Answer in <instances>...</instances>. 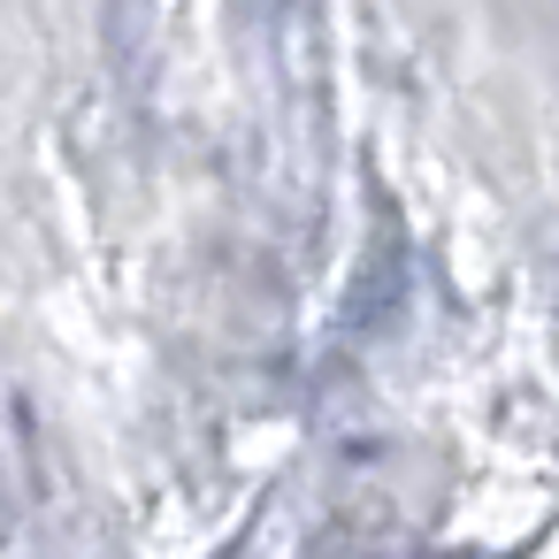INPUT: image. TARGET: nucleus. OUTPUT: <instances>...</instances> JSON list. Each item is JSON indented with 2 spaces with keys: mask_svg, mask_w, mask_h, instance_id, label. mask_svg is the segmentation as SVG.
Segmentation results:
<instances>
[{
  "mask_svg": "<svg viewBox=\"0 0 559 559\" xmlns=\"http://www.w3.org/2000/svg\"><path fill=\"white\" fill-rule=\"evenodd\" d=\"M253 100H261V169L269 200L299 238L322 223L330 185V39L322 0H261L253 9Z\"/></svg>",
  "mask_w": 559,
  "mask_h": 559,
  "instance_id": "1",
  "label": "nucleus"
},
{
  "mask_svg": "<svg viewBox=\"0 0 559 559\" xmlns=\"http://www.w3.org/2000/svg\"><path fill=\"white\" fill-rule=\"evenodd\" d=\"M154 39H162V0H108V62L131 93L154 78Z\"/></svg>",
  "mask_w": 559,
  "mask_h": 559,
  "instance_id": "2",
  "label": "nucleus"
}]
</instances>
